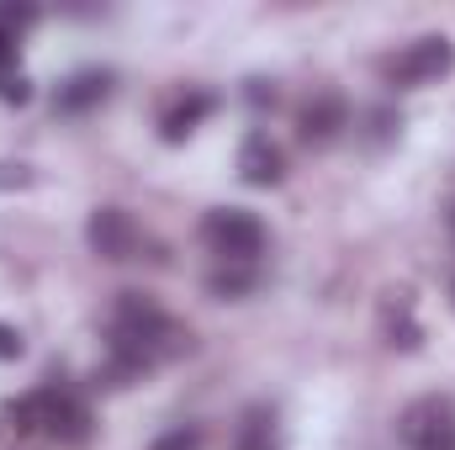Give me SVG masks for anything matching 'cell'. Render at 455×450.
I'll return each mask as SVG.
<instances>
[{
  "label": "cell",
  "mask_w": 455,
  "mask_h": 450,
  "mask_svg": "<svg viewBox=\"0 0 455 450\" xmlns=\"http://www.w3.org/2000/svg\"><path fill=\"white\" fill-rule=\"evenodd\" d=\"M11 419H16V430H43L53 440H69V446L91 435V408L64 387H43V392L11 403Z\"/></svg>",
  "instance_id": "cell-1"
},
{
  "label": "cell",
  "mask_w": 455,
  "mask_h": 450,
  "mask_svg": "<svg viewBox=\"0 0 455 450\" xmlns=\"http://www.w3.org/2000/svg\"><path fill=\"white\" fill-rule=\"evenodd\" d=\"M202 244L223 260V265H254V254L265 249V228L243 207H212L202 218Z\"/></svg>",
  "instance_id": "cell-2"
},
{
  "label": "cell",
  "mask_w": 455,
  "mask_h": 450,
  "mask_svg": "<svg viewBox=\"0 0 455 450\" xmlns=\"http://www.w3.org/2000/svg\"><path fill=\"white\" fill-rule=\"evenodd\" d=\"M397 435L408 450H455V403L451 398H419L403 408Z\"/></svg>",
  "instance_id": "cell-3"
},
{
  "label": "cell",
  "mask_w": 455,
  "mask_h": 450,
  "mask_svg": "<svg viewBox=\"0 0 455 450\" xmlns=\"http://www.w3.org/2000/svg\"><path fill=\"white\" fill-rule=\"evenodd\" d=\"M451 64H455V48H451V37H440V32H429V37H413L392 64H387V80L392 85H435L440 75H451Z\"/></svg>",
  "instance_id": "cell-4"
},
{
  "label": "cell",
  "mask_w": 455,
  "mask_h": 450,
  "mask_svg": "<svg viewBox=\"0 0 455 450\" xmlns=\"http://www.w3.org/2000/svg\"><path fill=\"white\" fill-rule=\"evenodd\" d=\"M85 238H91V249L101 254V260H138V249H143V228L132 223V213H122V207H96L91 213V223H85Z\"/></svg>",
  "instance_id": "cell-5"
},
{
  "label": "cell",
  "mask_w": 455,
  "mask_h": 450,
  "mask_svg": "<svg viewBox=\"0 0 455 450\" xmlns=\"http://www.w3.org/2000/svg\"><path fill=\"white\" fill-rule=\"evenodd\" d=\"M344 127H349V107H344V96H334V91L313 96V101L302 107V117H297V133H302V143H313V149L334 143Z\"/></svg>",
  "instance_id": "cell-6"
},
{
  "label": "cell",
  "mask_w": 455,
  "mask_h": 450,
  "mask_svg": "<svg viewBox=\"0 0 455 450\" xmlns=\"http://www.w3.org/2000/svg\"><path fill=\"white\" fill-rule=\"evenodd\" d=\"M238 170H243L249 186H275V181L286 175V154H281L265 133H254V138L238 149Z\"/></svg>",
  "instance_id": "cell-7"
},
{
  "label": "cell",
  "mask_w": 455,
  "mask_h": 450,
  "mask_svg": "<svg viewBox=\"0 0 455 450\" xmlns=\"http://www.w3.org/2000/svg\"><path fill=\"white\" fill-rule=\"evenodd\" d=\"M107 91H112L107 69H80L69 85H59V112H91V107L107 101Z\"/></svg>",
  "instance_id": "cell-8"
},
{
  "label": "cell",
  "mask_w": 455,
  "mask_h": 450,
  "mask_svg": "<svg viewBox=\"0 0 455 450\" xmlns=\"http://www.w3.org/2000/svg\"><path fill=\"white\" fill-rule=\"evenodd\" d=\"M207 112H212V96H207V91H191V96H180V101L164 112L159 127H164V138H170V143H180L186 133H196V122H202Z\"/></svg>",
  "instance_id": "cell-9"
},
{
  "label": "cell",
  "mask_w": 455,
  "mask_h": 450,
  "mask_svg": "<svg viewBox=\"0 0 455 450\" xmlns=\"http://www.w3.org/2000/svg\"><path fill=\"white\" fill-rule=\"evenodd\" d=\"M32 5H0V64H11L16 59V43H21V32L32 27Z\"/></svg>",
  "instance_id": "cell-10"
},
{
  "label": "cell",
  "mask_w": 455,
  "mask_h": 450,
  "mask_svg": "<svg viewBox=\"0 0 455 450\" xmlns=\"http://www.w3.org/2000/svg\"><path fill=\"white\" fill-rule=\"evenodd\" d=\"M233 450H275L270 419H265V414H249V419H243V430H238V440H233Z\"/></svg>",
  "instance_id": "cell-11"
},
{
  "label": "cell",
  "mask_w": 455,
  "mask_h": 450,
  "mask_svg": "<svg viewBox=\"0 0 455 450\" xmlns=\"http://www.w3.org/2000/svg\"><path fill=\"white\" fill-rule=\"evenodd\" d=\"M387 344H403V350H413L419 344V324L408 318V308H387Z\"/></svg>",
  "instance_id": "cell-12"
},
{
  "label": "cell",
  "mask_w": 455,
  "mask_h": 450,
  "mask_svg": "<svg viewBox=\"0 0 455 450\" xmlns=\"http://www.w3.org/2000/svg\"><path fill=\"white\" fill-rule=\"evenodd\" d=\"M249 286H254V276H249V270H238V265L212 276V292H218V297H238V292H249Z\"/></svg>",
  "instance_id": "cell-13"
},
{
  "label": "cell",
  "mask_w": 455,
  "mask_h": 450,
  "mask_svg": "<svg viewBox=\"0 0 455 450\" xmlns=\"http://www.w3.org/2000/svg\"><path fill=\"white\" fill-rule=\"evenodd\" d=\"M196 446H202V435L180 424V430H170V435H164V440H159L154 450H196Z\"/></svg>",
  "instance_id": "cell-14"
},
{
  "label": "cell",
  "mask_w": 455,
  "mask_h": 450,
  "mask_svg": "<svg viewBox=\"0 0 455 450\" xmlns=\"http://www.w3.org/2000/svg\"><path fill=\"white\" fill-rule=\"evenodd\" d=\"M21 350H27V344H21V334H16L11 324H0V360H16Z\"/></svg>",
  "instance_id": "cell-15"
},
{
  "label": "cell",
  "mask_w": 455,
  "mask_h": 450,
  "mask_svg": "<svg viewBox=\"0 0 455 450\" xmlns=\"http://www.w3.org/2000/svg\"><path fill=\"white\" fill-rule=\"evenodd\" d=\"M0 101H27V80H21V75H16V80L0 75Z\"/></svg>",
  "instance_id": "cell-16"
},
{
  "label": "cell",
  "mask_w": 455,
  "mask_h": 450,
  "mask_svg": "<svg viewBox=\"0 0 455 450\" xmlns=\"http://www.w3.org/2000/svg\"><path fill=\"white\" fill-rule=\"evenodd\" d=\"M0 186H27V165H0Z\"/></svg>",
  "instance_id": "cell-17"
}]
</instances>
